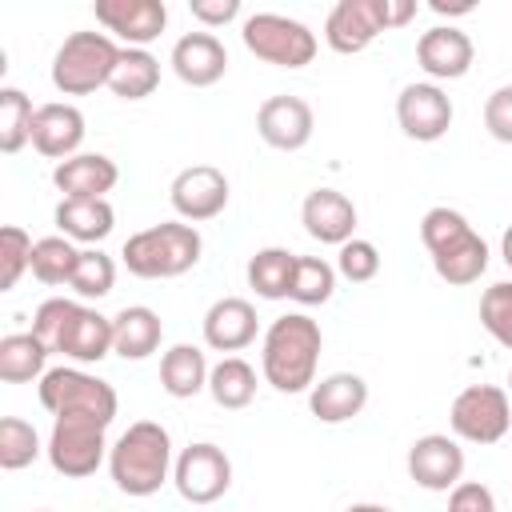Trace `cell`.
<instances>
[{
  "label": "cell",
  "mask_w": 512,
  "mask_h": 512,
  "mask_svg": "<svg viewBox=\"0 0 512 512\" xmlns=\"http://www.w3.org/2000/svg\"><path fill=\"white\" fill-rule=\"evenodd\" d=\"M320 324L304 312H288L268 324L264 344H260V368L264 380L276 392H308L316 384V364H320Z\"/></svg>",
  "instance_id": "6da1fadb"
},
{
  "label": "cell",
  "mask_w": 512,
  "mask_h": 512,
  "mask_svg": "<svg viewBox=\"0 0 512 512\" xmlns=\"http://www.w3.org/2000/svg\"><path fill=\"white\" fill-rule=\"evenodd\" d=\"M176 468L172 460V436L156 420H136L120 432V440L108 452V472L112 484L124 496H152L164 488L168 472Z\"/></svg>",
  "instance_id": "7a4b0ae2"
},
{
  "label": "cell",
  "mask_w": 512,
  "mask_h": 512,
  "mask_svg": "<svg viewBox=\"0 0 512 512\" xmlns=\"http://www.w3.org/2000/svg\"><path fill=\"white\" fill-rule=\"evenodd\" d=\"M200 252H204V240L192 224L164 220V224L132 232L120 248V260L140 280H172V276H184L188 268H196Z\"/></svg>",
  "instance_id": "3957f363"
},
{
  "label": "cell",
  "mask_w": 512,
  "mask_h": 512,
  "mask_svg": "<svg viewBox=\"0 0 512 512\" xmlns=\"http://www.w3.org/2000/svg\"><path fill=\"white\" fill-rule=\"evenodd\" d=\"M416 0H340L324 20V40L340 56L364 52L380 32L400 28L416 16Z\"/></svg>",
  "instance_id": "277c9868"
},
{
  "label": "cell",
  "mask_w": 512,
  "mask_h": 512,
  "mask_svg": "<svg viewBox=\"0 0 512 512\" xmlns=\"http://www.w3.org/2000/svg\"><path fill=\"white\" fill-rule=\"evenodd\" d=\"M116 60L120 48L108 32H72L52 56V84L64 96H88L112 80Z\"/></svg>",
  "instance_id": "5b68a950"
},
{
  "label": "cell",
  "mask_w": 512,
  "mask_h": 512,
  "mask_svg": "<svg viewBox=\"0 0 512 512\" xmlns=\"http://www.w3.org/2000/svg\"><path fill=\"white\" fill-rule=\"evenodd\" d=\"M40 392V404L52 412V416H92L100 424H112L116 420V388L84 368H48L36 384Z\"/></svg>",
  "instance_id": "8992f818"
},
{
  "label": "cell",
  "mask_w": 512,
  "mask_h": 512,
  "mask_svg": "<svg viewBox=\"0 0 512 512\" xmlns=\"http://www.w3.org/2000/svg\"><path fill=\"white\" fill-rule=\"evenodd\" d=\"M240 36L256 60L276 64V68H304L316 56V32L280 12H252L244 20Z\"/></svg>",
  "instance_id": "52a82bcc"
},
{
  "label": "cell",
  "mask_w": 512,
  "mask_h": 512,
  "mask_svg": "<svg viewBox=\"0 0 512 512\" xmlns=\"http://www.w3.org/2000/svg\"><path fill=\"white\" fill-rule=\"evenodd\" d=\"M108 424H100V420H92V416H56L52 420V436H48V464L60 472V476H68V480H84V476H92L100 464H104V456L112 452V444H108Z\"/></svg>",
  "instance_id": "ba28073f"
},
{
  "label": "cell",
  "mask_w": 512,
  "mask_h": 512,
  "mask_svg": "<svg viewBox=\"0 0 512 512\" xmlns=\"http://www.w3.org/2000/svg\"><path fill=\"white\" fill-rule=\"evenodd\" d=\"M448 424L452 436L464 444H496L508 436L512 428V408H508V392L496 384H468L452 408H448Z\"/></svg>",
  "instance_id": "9c48e42d"
},
{
  "label": "cell",
  "mask_w": 512,
  "mask_h": 512,
  "mask_svg": "<svg viewBox=\"0 0 512 512\" xmlns=\"http://www.w3.org/2000/svg\"><path fill=\"white\" fill-rule=\"evenodd\" d=\"M172 484L188 504H216L232 488V460L220 444L196 440L176 456Z\"/></svg>",
  "instance_id": "30bf717a"
},
{
  "label": "cell",
  "mask_w": 512,
  "mask_h": 512,
  "mask_svg": "<svg viewBox=\"0 0 512 512\" xmlns=\"http://www.w3.org/2000/svg\"><path fill=\"white\" fill-rule=\"evenodd\" d=\"M452 100L440 84H404L396 96V124L408 140L432 144L452 128Z\"/></svg>",
  "instance_id": "8fae6325"
},
{
  "label": "cell",
  "mask_w": 512,
  "mask_h": 512,
  "mask_svg": "<svg viewBox=\"0 0 512 512\" xmlns=\"http://www.w3.org/2000/svg\"><path fill=\"white\" fill-rule=\"evenodd\" d=\"M168 200H172V208L184 224L212 220L228 208V176L212 164H192V168L176 172V180L168 188Z\"/></svg>",
  "instance_id": "7c38bea8"
},
{
  "label": "cell",
  "mask_w": 512,
  "mask_h": 512,
  "mask_svg": "<svg viewBox=\"0 0 512 512\" xmlns=\"http://www.w3.org/2000/svg\"><path fill=\"white\" fill-rule=\"evenodd\" d=\"M408 476L428 492H452L464 476V448L456 436L428 432L408 448Z\"/></svg>",
  "instance_id": "4fadbf2b"
},
{
  "label": "cell",
  "mask_w": 512,
  "mask_h": 512,
  "mask_svg": "<svg viewBox=\"0 0 512 512\" xmlns=\"http://www.w3.org/2000/svg\"><path fill=\"white\" fill-rule=\"evenodd\" d=\"M312 128H316L312 104L300 100V96H292V92L268 96L260 104V112H256V132L276 152H300L312 140Z\"/></svg>",
  "instance_id": "5bb4252c"
},
{
  "label": "cell",
  "mask_w": 512,
  "mask_h": 512,
  "mask_svg": "<svg viewBox=\"0 0 512 512\" xmlns=\"http://www.w3.org/2000/svg\"><path fill=\"white\" fill-rule=\"evenodd\" d=\"M92 12H96V24L120 36L128 48H148L168 24L164 0H96Z\"/></svg>",
  "instance_id": "9a60e30c"
},
{
  "label": "cell",
  "mask_w": 512,
  "mask_h": 512,
  "mask_svg": "<svg viewBox=\"0 0 512 512\" xmlns=\"http://www.w3.org/2000/svg\"><path fill=\"white\" fill-rule=\"evenodd\" d=\"M52 352H60L76 364H100L112 352V316H100L96 308L76 300L72 316L64 320L60 336L52 340Z\"/></svg>",
  "instance_id": "2e32d148"
},
{
  "label": "cell",
  "mask_w": 512,
  "mask_h": 512,
  "mask_svg": "<svg viewBox=\"0 0 512 512\" xmlns=\"http://www.w3.org/2000/svg\"><path fill=\"white\" fill-rule=\"evenodd\" d=\"M300 224L320 244H348L356 232V204L336 188H312L300 204Z\"/></svg>",
  "instance_id": "e0dca14e"
},
{
  "label": "cell",
  "mask_w": 512,
  "mask_h": 512,
  "mask_svg": "<svg viewBox=\"0 0 512 512\" xmlns=\"http://www.w3.org/2000/svg\"><path fill=\"white\" fill-rule=\"evenodd\" d=\"M472 56H476V48H472L468 32H460L452 24H436V28H428L416 40V64L432 80H460V76H468Z\"/></svg>",
  "instance_id": "ac0fdd59"
},
{
  "label": "cell",
  "mask_w": 512,
  "mask_h": 512,
  "mask_svg": "<svg viewBox=\"0 0 512 512\" xmlns=\"http://www.w3.org/2000/svg\"><path fill=\"white\" fill-rule=\"evenodd\" d=\"M84 144V112L76 104H40L32 116V148L48 160H68Z\"/></svg>",
  "instance_id": "d6986e66"
},
{
  "label": "cell",
  "mask_w": 512,
  "mask_h": 512,
  "mask_svg": "<svg viewBox=\"0 0 512 512\" xmlns=\"http://www.w3.org/2000/svg\"><path fill=\"white\" fill-rule=\"evenodd\" d=\"M116 180L120 168L104 152H76L52 168V184L64 192V200H104V192H112Z\"/></svg>",
  "instance_id": "ffe728a7"
},
{
  "label": "cell",
  "mask_w": 512,
  "mask_h": 512,
  "mask_svg": "<svg viewBox=\"0 0 512 512\" xmlns=\"http://www.w3.org/2000/svg\"><path fill=\"white\" fill-rule=\"evenodd\" d=\"M172 72L188 84V88H212L224 72H228V52L220 44V36L212 32H188L172 44Z\"/></svg>",
  "instance_id": "44dd1931"
},
{
  "label": "cell",
  "mask_w": 512,
  "mask_h": 512,
  "mask_svg": "<svg viewBox=\"0 0 512 512\" xmlns=\"http://www.w3.org/2000/svg\"><path fill=\"white\" fill-rule=\"evenodd\" d=\"M256 308L244 296H220L208 312H204V344L212 352H240L256 340Z\"/></svg>",
  "instance_id": "7402d4cb"
},
{
  "label": "cell",
  "mask_w": 512,
  "mask_h": 512,
  "mask_svg": "<svg viewBox=\"0 0 512 512\" xmlns=\"http://www.w3.org/2000/svg\"><path fill=\"white\" fill-rule=\"evenodd\" d=\"M368 404V384L356 372H332L308 388V408L320 424H344Z\"/></svg>",
  "instance_id": "603a6c76"
},
{
  "label": "cell",
  "mask_w": 512,
  "mask_h": 512,
  "mask_svg": "<svg viewBox=\"0 0 512 512\" xmlns=\"http://www.w3.org/2000/svg\"><path fill=\"white\" fill-rule=\"evenodd\" d=\"M164 340V324L148 304H128L112 316V352L124 360H148Z\"/></svg>",
  "instance_id": "cb8c5ba5"
},
{
  "label": "cell",
  "mask_w": 512,
  "mask_h": 512,
  "mask_svg": "<svg viewBox=\"0 0 512 512\" xmlns=\"http://www.w3.org/2000/svg\"><path fill=\"white\" fill-rule=\"evenodd\" d=\"M432 268L444 284L452 288H464V284H476L484 272H488V244L480 240V232H464L456 244L432 252Z\"/></svg>",
  "instance_id": "d4e9b609"
},
{
  "label": "cell",
  "mask_w": 512,
  "mask_h": 512,
  "mask_svg": "<svg viewBox=\"0 0 512 512\" xmlns=\"http://www.w3.org/2000/svg\"><path fill=\"white\" fill-rule=\"evenodd\" d=\"M208 360L196 344H172L160 356V388L176 400H192L196 392L208 388Z\"/></svg>",
  "instance_id": "484cf974"
},
{
  "label": "cell",
  "mask_w": 512,
  "mask_h": 512,
  "mask_svg": "<svg viewBox=\"0 0 512 512\" xmlns=\"http://www.w3.org/2000/svg\"><path fill=\"white\" fill-rule=\"evenodd\" d=\"M116 224V212L108 200H60L56 204V228L68 240L100 244Z\"/></svg>",
  "instance_id": "4316f807"
},
{
  "label": "cell",
  "mask_w": 512,
  "mask_h": 512,
  "mask_svg": "<svg viewBox=\"0 0 512 512\" xmlns=\"http://www.w3.org/2000/svg\"><path fill=\"white\" fill-rule=\"evenodd\" d=\"M48 344L36 332H8L0 340V380L4 384H32L48 368Z\"/></svg>",
  "instance_id": "83f0119b"
},
{
  "label": "cell",
  "mask_w": 512,
  "mask_h": 512,
  "mask_svg": "<svg viewBox=\"0 0 512 512\" xmlns=\"http://www.w3.org/2000/svg\"><path fill=\"white\" fill-rule=\"evenodd\" d=\"M156 84H160V60L148 48H120L116 72L108 80L112 96H120V100H144V96L156 92Z\"/></svg>",
  "instance_id": "f1b7e54d"
},
{
  "label": "cell",
  "mask_w": 512,
  "mask_h": 512,
  "mask_svg": "<svg viewBox=\"0 0 512 512\" xmlns=\"http://www.w3.org/2000/svg\"><path fill=\"white\" fill-rule=\"evenodd\" d=\"M208 392L220 408H248L256 400V368L240 356H224L220 364H212L208 372Z\"/></svg>",
  "instance_id": "f546056e"
},
{
  "label": "cell",
  "mask_w": 512,
  "mask_h": 512,
  "mask_svg": "<svg viewBox=\"0 0 512 512\" xmlns=\"http://www.w3.org/2000/svg\"><path fill=\"white\" fill-rule=\"evenodd\" d=\"M292 268H296V252L288 248H260L248 260V288L264 300H284L292 288Z\"/></svg>",
  "instance_id": "4dcf8cb0"
},
{
  "label": "cell",
  "mask_w": 512,
  "mask_h": 512,
  "mask_svg": "<svg viewBox=\"0 0 512 512\" xmlns=\"http://www.w3.org/2000/svg\"><path fill=\"white\" fill-rule=\"evenodd\" d=\"M32 116H36L32 100L20 88L4 84L0 88V152L16 156L32 140Z\"/></svg>",
  "instance_id": "1f68e13d"
},
{
  "label": "cell",
  "mask_w": 512,
  "mask_h": 512,
  "mask_svg": "<svg viewBox=\"0 0 512 512\" xmlns=\"http://www.w3.org/2000/svg\"><path fill=\"white\" fill-rule=\"evenodd\" d=\"M332 292H336V268L328 260H320V256H296L288 300L312 308V304H328Z\"/></svg>",
  "instance_id": "d6a6232c"
},
{
  "label": "cell",
  "mask_w": 512,
  "mask_h": 512,
  "mask_svg": "<svg viewBox=\"0 0 512 512\" xmlns=\"http://www.w3.org/2000/svg\"><path fill=\"white\" fill-rule=\"evenodd\" d=\"M76 260H80V252L72 248L68 236H44L32 248V276L40 284H72Z\"/></svg>",
  "instance_id": "836d02e7"
},
{
  "label": "cell",
  "mask_w": 512,
  "mask_h": 512,
  "mask_svg": "<svg viewBox=\"0 0 512 512\" xmlns=\"http://www.w3.org/2000/svg\"><path fill=\"white\" fill-rule=\"evenodd\" d=\"M112 284H116V260L108 252H100V248H84L80 260H76V272H72V284L68 288L80 300H100V296L112 292Z\"/></svg>",
  "instance_id": "e575fe53"
},
{
  "label": "cell",
  "mask_w": 512,
  "mask_h": 512,
  "mask_svg": "<svg viewBox=\"0 0 512 512\" xmlns=\"http://www.w3.org/2000/svg\"><path fill=\"white\" fill-rule=\"evenodd\" d=\"M40 456V436L28 420L20 416H4L0 420V468L4 472H20Z\"/></svg>",
  "instance_id": "d590c367"
},
{
  "label": "cell",
  "mask_w": 512,
  "mask_h": 512,
  "mask_svg": "<svg viewBox=\"0 0 512 512\" xmlns=\"http://www.w3.org/2000/svg\"><path fill=\"white\" fill-rule=\"evenodd\" d=\"M480 324L484 332L512 352V280H500V284H488L484 296H480Z\"/></svg>",
  "instance_id": "8d00e7d4"
},
{
  "label": "cell",
  "mask_w": 512,
  "mask_h": 512,
  "mask_svg": "<svg viewBox=\"0 0 512 512\" xmlns=\"http://www.w3.org/2000/svg\"><path fill=\"white\" fill-rule=\"evenodd\" d=\"M32 248H36V240L24 228H16V224L0 228V288L4 292L16 288L24 272H32Z\"/></svg>",
  "instance_id": "74e56055"
},
{
  "label": "cell",
  "mask_w": 512,
  "mask_h": 512,
  "mask_svg": "<svg viewBox=\"0 0 512 512\" xmlns=\"http://www.w3.org/2000/svg\"><path fill=\"white\" fill-rule=\"evenodd\" d=\"M336 272H340L344 280H352V284L376 280V272H380V252H376V244H372V240H360V236H352L348 244H340V252H336Z\"/></svg>",
  "instance_id": "f35d334b"
},
{
  "label": "cell",
  "mask_w": 512,
  "mask_h": 512,
  "mask_svg": "<svg viewBox=\"0 0 512 512\" xmlns=\"http://www.w3.org/2000/svg\"><path fill=\"white\" fill-rule=\"evenodd\" d=\"M484 128H488L492 140L512 144V84H500L484 100Z\"/></svg>",
  "instance_id": "ab89813d"
},
{
  "label": "cell",
  "mask_w": 512,
  "mask_h": 512,
  "mask_svg": "<svg viewBox=\"0 0 512 512\" xmlns=\"http://www.w3.org/2000/svg\"><path fill=\"white\" fill-rule=\"evenodd\" d=\"M448 512H496V496L480 480H460L448 492Z\"/></svg>",
  "instance_id": "60d3db41"
},
{
  "label": "cell",
  "mask_w": 512,
  "mask_h": 512,
  "mask_svg": "<svg viewBox=\"0 0 512 512\" xmlns=\"http://www.w3.org/2000/svg\"><path fill=\"white\" fill-rule=\"evenodd\" d=\"M188 8L204 28H224L228 20L240 16V0H192Z\"/></svg>",
  "instance_id": "b9f144b4"
},
{
  "label": "cell",
  "mask_w": 512,
  "mask_h": 512,
  "mask_svg": "<svg viewBox=\"0 0 512 512\" xmlns=\"http://www.w3.org/2000/svg\"><path fill=\"white\" fill-rule=\"evenodd\" d=\"M428 8H432L436 16H468V12H476L472 0H456V4H448V0H432Z\"/></svg>",
  "instance_id": "7bdbcfd3"
},
{
  "label": "cell",
  "mask_w": 512,
  "mask_h": 512,
  "mask_svg": "<svg viewBox=\"0 0 512 512\" xmlns=\"http://www.w3.org/2000/svg\"><path fill=\"white\" fill-rule=\"evenodd\" d=\"M500 256H504V264H508V272H512V224H508L504 236H500Z\"/></svg>",
  "instance_id": "ee69618b"
},
{
  "label": "cell",
  "mask_w": 512,
  "mask_h": 512,
  "mask_svg": "<svg viewBox=\"0 0 512 512\" xmlns=\"http://www.w3.org/2000/svg\"><path fill=\"white\" fill-rule=\"evenodd\" d=\"M344 512H392L388 504H348Z\"/></svg>",
  "instance_id": "f6af8a7d"
},
{
  "label": "cell",
  "mask_w": 512,
  "mask_h": 512,
  "mask_svg": "<svg viewBox=\"0 0 512 512\" xmlns=\"http://www.w3.org/2000/svg\"><path fill=\"white\" fill-rule=\"evenodd\" d=\"M504 392H508V396H512V372H508V388H504Z\"/></svg>",
  "instance_id": "bcb514c9"
},
{
  "label": "cell",
  "mask_w": 512,
  "mask_h": 512,
  "mask_svg": "<svg viewBox=\"0 0 512 512\" xmlns=\"http://www.w3.org/2000/svg\"><path fill=\"white\" fill-rule=\"evenodd\" d=\"M36 512H48V508H36Z\"/></svg>",
  "instance_id": "7dc6e473"
}]
</instances>
